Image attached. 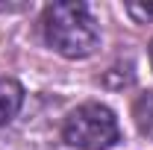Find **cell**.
Segmentation results:
<instances>
[{"label":"cell","instance_id":"cell-1","mask_svg":"<svg viewBox=\"0 0 153 150\" xmlns=\"http://www.w3.org/2000/svg\"><path fill=\"white\" fill-rule=\"evenodd\" d=\"M44 41L65 59H85L100 44V30L85 3H50L41 15Z\"/></svg>","mask_w":153,"mask_h":150},{"label":"cell","instance_id":"cell-2","mask_svg":"<svg viewBox=\"0 0 153 150\" xmlns=\"http://www.w3.org/2000/svg\"><path fill=\"white\" fill-rule=\"evenodd\" d=\"M62 138H65V144H71L76 150H109L121 138V127L109 106L79 103L65 118Z\"/></svg>","mask_w":153,"mask_h":150},{"label":"cell","instance_id":"cell-3","mask_svg":"<svg viewBox=\"0 0 153 150\" xmlns=\"http://www.w3.org/2000/svg\"><path fill=\"white\" fill-rule=\"evenodd\" d=\"M24 106V88L18 79L12 76H0V127L9 124Z\"/></svg>","mask_w":153,"mask_h":150},{"label":"cell","instance_id":"cell-4","mask_svg":"<svg viewBox=\"0 0 153 150\" xmlns=\"http://www.w3.org/2000/svg\"><path fill=\"white\" fill-rule=\"evenodd\" d=\"M133 118H135V127L144 138L153 141V91H144L135 97L133 103Z\"/></svg>","mask_w":153,"mask_h":150},{"label":"cell","instance_id":"cell-5","mask_svg":"<svg viewBox=\"0 0 153 150\" xmlns=\"http://www.w3.org/2000/svg\"><path fill=\"white\" fill-rule=\"evenodd\" d=\"M127 12L133 15L135 21H141V24H147V21H153V3H127Z\"/></svg>","mask_w":153,"mask_h":150},{"label":"cell","instance_id":"cell-6","mask_svg":"<svg viewBox=\"0 0 153 150\" xmlns=\"http://www.w3.org/2000/svg\"><path fill=\"white\" fill-rule=\"evenodd\" d=\"M147 56H150V68H153V41H150V47H147Z\"/></svg>","mask_w":153,"mask_h":150}]
</instances>
